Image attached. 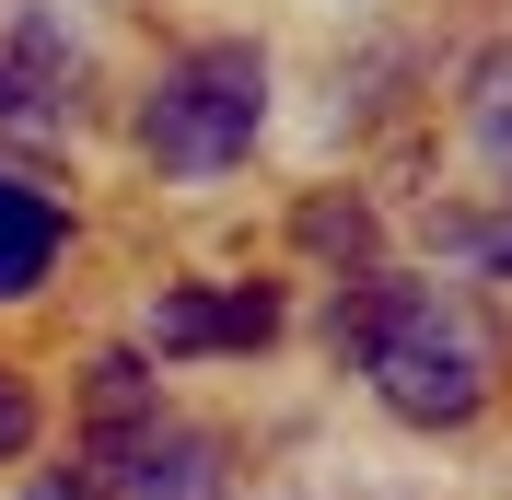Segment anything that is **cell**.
<instances>
[{
  "label": "cell",
  "instance_id": "obj_3",
  "mask_svg": "<svg viewBox=\"0 0 512 500\" xmlns=\"http://www.w3.org/2000/svg\"><path fill=\"white\" fill-rule=\"evenodd\" d=\"M222 442L187 419H140V431H94V500H222Z\"/></svg>",
  "mask_w": 512,
  "mask_h": 500
},
{
  "label": "cell",
  "instance_id": "obj_10",
  "mask_svg": "<svg viewBox=\"0 0 512 500\" xmlns=\"http://www.w3.org/2000/svg\"><path fill=\"white\" fill-rule=\"evenodd\" d=\"M431 233H443V245H466L478 268H501V280H512V221H478V210H431Z\"/></svg>",
  "mask_w": 512,
  "mask_h": 500
},
{
  "label": "cell",
  "instance_id": "obj_7",
  "mask_svg": "<svg viewBox=\"0 0 512 500\" xmlns=\"http://www.w3.org/2000/svg\"><path fill=\"white\" fill-rule=\"evenodd\" d=\"M466 140H478V163L512 187V47H478L466 59Z\"/></svg>",
  "mask_w": 512,
  "mask_h": 500
},
{
  "label": "cell",
  "instance_id": "obj_11",
  "mask_svg": "<svg viewBox=\"0 0 512 500\" xmlns=\"http://www.w3.org/2000/svg\"><path fill=\"white\" fill-rule=\"evenodd\" d=\"M35 442V396H24V373H0V466Z\"/></svg>",
  "mask_w": 512,
  "mask_h": 500
},
{
  "label": "cell",
  "instance_id": "obj_2",
  "mask_svg": "<svg viewBox=\"0 0 512 500\" xmlns=\"http://www.w3.org/2000/svg\"><path fill=\"white\" fill-rule=\"evenodd\" d=\"M256 128H268V47H245V35H210L187 59H163V82L140 94V152L187 187L233 175L256 152Z\"/></svg>",
  "mask_w": 512,
  "mask_h": 500
},
{
  "label": "cell",
  "instance_id": "obj_4",
  "mask_svg": "<svg viewBox=\"0 0 512 500\" xmlns=\"http://www.w3.org/2000/svg\"><path fill=\"white\" fill-rule=\"evenodd\" d=\"M268 338H280V291H268V280H233V291L187 280V291L152 303V349H163V361H198V349H268Z\"/></svg>",
  "mask_w": 512,
  "mask_h": 500
},
{
  "label": "cell",
  "instance_id": "obj_13",
  "mask_svg": "<svg viewBox=\"0 0 512 500\" xmlns=\"http://www.w3.org/2000/svg\"><path fill=\"white\" fill-rule=\"evenodd\" d=\"M0 117H12V70H0Z\"/></svg>",
  "mask_w": 512,
  "mask_h": 500
},
{
  "label": "cell",
  "instance_id": "obj_1",
  "mask_svg": "<svg viewBox=\"0 0 512 500\" xmlns=\"http://www.w3.org/2000/svg\"><path fill=\"white\" fill-rule=\"evenodd\" d=\"M338 349L373 373V396L408 431H466L489 407V384H501V338H489V314L466 291L384 280V268H361L338 291Z\"/></svg>",
  "mask_w": 512,
  "mask_h": 500
},
{
  "label": "cell",
  "instance_id": "obj_8",
  "mask_svg": "<svg viewBox=\"0 0 512 500\" xmlns=\"http://www.w3.org/2000/svg\"><path fill=\"white\" fill-rule=\"evenodd\" d=\"M140 419H163L152 407V361H94V431H140Z\"/></svg>",
  "mask_w": 512,
  "mask_h": 500
},
{
  "label": "cell",
  "instance_id": "obj_6",
  "mask_svg": "<svg viewBox=\"0 0 512 500\" xmlns=\"http://www.w3.org/2000/svg\"><path fill=\"white\" fill-rule=\"evenodd\" d=\"M12 94H70L82 105V35L59 24V12H47V0H24V24H12Z\"/></svg>",
  "mask_w": 512,
  "mask_h": 500
},
{
  "label": "cell",
  "instance_id": "obj_12",
  "mask_svg": "<svg viewBox=\"0 0 512 500\" xmlns=\"http://www.w3.org/2000/svg\"><path fill=\"white\" fill-rule=\"evenodd\" d=\"M35 500H94V477H47V489H35Z\"/></svg>",
  "mask_w": 512,
  "mask_h": 500
},
{
  "label": "cell",
  "instance_id": "obj_5",
  "mask_svg": "<svg viewBox=\"0 0 512 500\" xmlns=\"http://www.w3.org/2000/svg\"><path fill=\"white\" fill-rule=\"evenodd\" d=\"M59 198L47 187H24V175H0V303H24L47 268H59Z\"/></svg>",
  "mask_w": 512,
  "mask_h": 500
},
{
  "label": "cell",
  "instance_id": "obj_9",
  "mask_svg": "<svg viewBox=\"0 0 512 500\" xmlns=\"http://www.w3.org/2000/svg\"><path fill=\"white\" fill-rule=\"evenodd\" d=\"M303 245H326V256H373V210H361V198H315V210H303Z\"/></svg>",
  "mask_w": 512,
  "mask_h": 500
}]
</instances>
